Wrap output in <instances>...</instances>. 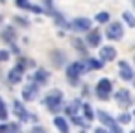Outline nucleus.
Segmentation results:
<instances>
[{"label": "nucleus", "instance_id": "f257e3e1", "mask_svg": "<svg viewBox=\"0 0 135 133\" xmlns=\"http://www.w3.org/2000/svg\"><path fill=\"white\" fill-rule=\"evenodd\" d=\"M61 102H63V92H59V91H52L50 94L45 96V104L50 111H57L61 107Z\"/></svg>", "mask_w": 135, "mask_h": 133}, {"label": "nucleus", "instance_id": "f03ea898", "mask_svg": "<svg viewBox=\"0 0 135 133\" xmlns=\"http://www.w3.org/2000/svg\"><path fill=\"white\" fill-rule=\"evenodd\" d=\"M111 91H113V85L107 78H102L98 83H96V96L100 100H107L111 96Z\"/></svg>", "mask_w": 135, "mask_h": 133}, {"label": "nucleus", "instance_id": "7ed1b4c3", "mask_svg": "<svg viewBox=\"0 0 135 133\" xmlns=\"http://www.w3.org/2000/svg\"><path fill=\"white\" fill-rule=\"evenodd\" d=\"M70 28H72V32H76V33H83V32L93 30V22H91L89 19H85V17H78V19H74V21L70 22Z\"/></svg>", "mask_w": 135, "mask_h": 133}, {"label": "nucleus", "instance_id": "20e7f679", "mask_svg": "<svg viewBox=\"0 0 135 133\" xmlns=\"http://www.w3.org/2000/svg\"><path fill=\"white\" fill-rule=\"evenodd\" d=\"M85 70H87L85 63L76 61V63L69 65V68H67V76H69V80H70V81H76V80H78L81 74H85Z\"/></svg>", "mask_w": 135, "mask_h": 133}, {"label": "nucleus", "instance_id": "39448f33", "mask_svg": "<svg viewBox=\"0 0 135 133\" xmlns=\"http://www.w3.org/2000/svg\"><path fill=\"white\" fill-rule=\"evenodd\" d=\"M105 35H107L109 39H113V41L122 39V35H124V28H122V24H120L118 21L111 22V24L107 26V30H105Z\"/></svg>", "mask_w": 135, "mask_h": 133}, {"label": "nucleus", "instance_id": "423d86ee", "mask_svg": "<svg viewBox=\"0 0 135 133\" xmlns=\"http://www.w3.org/2000/svg\"><path fill=\"white\" fill-rule=\"evenodd\" d=\"M118 74H120V78H122L124 81H131V80H133V68H131L129 63H126V61H120V63H118Z\"/></svg>", "mask_w": 135, "mask_h": 133}, {"label": "nucleus", "instance_id": "0eeeda50", "mask_svg": "<svg viewBox=\"0 0 135 133\" xmlns=\"http://www.w3.org/2000/svg\"><path fill=\"white\" fill-rule=\"evenodd\" d=\"M115 98H117V104L120 107H129L131 105V96H129V91H126V89H120L115 94Z\"/></svg>", "mask_w": 135, "mask_h": 133}, {"label": "nucleus", "instance_id": "6e6552de", "mask_svg": "<svg viewBox=\"0 0 135 133\" xmlns=\"http://www.w3.org/2000/svg\"><path fill=\"white\" fill-rule=\"evenodd\" d=\"M37 94H39V89H37V85H35V83H32V85H28V87H24V89H22V98H24L26 102L35 100V98H37Z\"/></svg>", "mask_w": 135, "mask_h": 133}, {"label": "nucleus", "instance_id": "1a4fd4ad", "mask_svg": "<svg viewBox=\"0 0 135 133\" xmlns=\"http://www.w3.org/2000/svg\"><path fill=\"white\" fill-rule=\"evenodd\" d=\"M13 111H15V115H17V116H19L22 122H28V120L32 118V116H30V113L24 109V105H22L21 102H17V100L13 102Z\"/></svg>", "mask_w": 135, "mask_h": 133}, {"label": "nucleus", "instance_id": "9d476101", "mask_svg": "<svg viewBox=\"0 0 135 133\" xmlns=\"http://www.w3.org/2000/svg\"><path fill=\"white\" fill-rule=\"evenodd\" d=\"M100 59L102 61H113V59H117L115 46H104V48H100Z\"/></svg>", "mask_w": 135, "mask_h": 133}, {"label": "nucleus", "instance_id": "9b49d317", "mask_svg": "<svg viewBox=\"0 0 135 133\" xmlns=\"http://www.w3.org/2000/svg\"><path fill=\"white\" fill-rule=\"evenodd\" d=\"M22 67H24V65L19 63L17 67H13V68L9 70V76H8V78H9L11 83H21V80H22Z\"/></svg>", "mask_w": 135, "mask_h": 133}, {"label": "nucleus", "instance_id": "f8f14e48", "mask_svg": "<svg viewBox=\"0 0 135 133\" xmlns=\"http://www.w3.org/2000/svg\"><path fill=\"white\" fill-rule=\"evenodd\" d=\"M87 45L91 48H96L100 45V32L98 30H89L87 32Z\"/></svg>", "mask_w": 135, "mask_h": 133}, {"label": "nucleus", "instance_id": "ddd939ff", "mask_svg": "<svg viewBox=\"0 0 135 133\" xmlns=\"http://www.w3.org/2000/svg\"><path fill=\"white\" fill-rule=\"evenodd\" d=\"M96 115H98V118L102 120V124H104L105 127H109V129H115V127H117V122L109 116V113H105V111H98Z\"/></svg>", "mask_w": 135, "mask_h": 133}, {"label": "nucleus", "instance_id": "4468645a", "mask_svg": "<svg viewBox=\"0 0 135 133\" xmlns=\"http://www.w3.org/2000/svg\"><path fill=\"white\" fill-rule=\"evenodd\" d=\"M15 4H17L21 9H28V11H33V13H41V11H43L41 8L33 6L32 2H28V0H15Z\"/></svg>", "mask_w": 135, "mask_h": 133}, {"label": "nucleus", "instance_id": "2eb2a0df", "mask_svg": "<svg viewBox=\"0 0 135 133\" xmlns=\"http://www.w3.org/2000/svg\"><path fill=\"white\" fill-rule=\"evenodd\" d=\"M54 126L59 129V133H69V124L63 116H56L54 118Z\"/></svg>", "mask_w": 135, "mask_h": 133}, {"label": "nucleus", "instance_id": "dca6fc26", "mask_svg": "<svg viewBox=\"0 0 135 133\" xmlns=\"http://www.w3.org/2000/svg\"><path fill=\"white\" fill-rule=\"evenodd\" d=\"M102 65H104V61H102V59L98 61V59H94V57H89V59L85 61V67H87V68H100Z\"/></svg>", "mask_w": 135, "mask_h": 133}, {"label": "nucleus", "instance_id": "f3484780", "mask_svg": "<svg viewBox=\"0 0 135 133\" xmlns=\"http://www.w3.org/2000/svg\"><path fill=\"white\" fill-rule=\"evenodd\" d=\"M122 17H124V21L128 22V26L135 28V15H133V13H129V11H124V13H122Z\"/></svg>", "mask_w": 135, "mask_h": 133}, {"label": "nucleus", "instance_id": "a211bd4d", "mask_svg": "<svg viewBox=\"0 0 135 133\" xmlns=\"http://www.w3.org/2000/svg\"><path fill=\"white\" fill-rule=\"evenodd\" d=\"M35 80H37L39 83L46 81V80H48V72H46V70H43V68H39V70L35 72Z\"/></svg>", "mask_w": 135, "mask_h": 133}, {"label": "nucleus", "instance_id": "6ab92c4d", "mask_svg": "<svg viewBox=\"0 0 135 133\" xmlns=\"http://www.w3.org/2000/svg\"><path fill=\"white\" fill-rule=\"evenodd\" d=\"M81 107H83V113H85V118H87V120L91 122V120L94 118V115H93V107H91L89 104H83Z\"/></svg>", "mask_w": 135, "mask_h": 133}, {"label": "nucleus", "instance_id": "aec40b11", "mask_svg": "<svg viewBox=\"0 0 135 133\" xmlns=\"http://www.w3.org/2000/svg\"><path fill=\"white\" fill-rule=\"evenodd\" d=\"M2 37L8 39V41H13V39H15V30H13V28H6L4 33H2Z\"/></svg>", "mask_w": 135, "mask_h": 133}, {"label": "nucleus", "instance_id": "412c9836", "mask_svg": "<svg viewBox=\"0 0 135 133\" xmlns=\"http://www.w3.org/2000/svg\"><path fill=\"white\" fill-rule=\"evenodd\" d=\"M6 118H8V109H6L4 100L0 98V120H6Z\"/></svg>", "mask_w": 135, "mask_h": 133}, {"label": "nucleus", "instance_id": "4be33fe9", "mask_svg": "<svg viewBox=\"0 0 135 133\" xmlns=\"http://www.w3.org/2000/svg\"><path fill=\"white\" fill-rule=\"evenodd\" d=\"M96 21H98V22H109V13H107V11H100V13L96 15Z\"/></svg>", "mask_w": 135, "mask_h": 133}, {"label": "nucleus", "instance_id": "5701e85b", "mask_svg": "<svg viewBox=\"0 0 135 133\" xmlns=\"http://www.w3.org/2000/svg\"><path fill=\"white\" fill-rule=\"evenodd\" d=\"M129 120H131V115H128V113H122L118 116V122L120 124H129Z\"/></svg>", "mask_w": 135, "mask_h": 133}, {"label": "nucleus", "instance_id": "b1692460", "mask_svg": "<svg viewBox=\"0 0 135 133\" xmlns=\"http://www.w3.org/2000/svg\"><path fill=\"white\" fill-rule=\"evenodd\" d=\"M80 107H81V105H80V102H78V100H76V102H72V105H70V107H69V113H70V115H72V113H76V111H78V109H80Z\"/></svg>", "mask_w": 135, "mask_h": 133}, {"label": "nucleus", "instance_id": "393cba45", "mask_svg": "<svg viewBox=\"0 0 135 133\" xmlns=\"http://www.w3.org/2000/svg\"><path fill=\"white\" fill-rule=\"evenodd\" d=\"M9 59V52L8 50H0V61H8Z\"/></svg>", "mask_w": 135, "mask_h": 133}, {"label": "nucleus", "instance_id": "a878e982", "mask_svg": "<svg viewBox=\"0 0 135 133\" xmlns=\"http://www.w3.org/2000/svg\"><path fill=\"white\" fill-rule=\"evenodd\" d=\"M94 133H109V131H107V127H98Z\"/></svg>", "mask_w": 135, "mask_h": 133}, {"label": "nucleus", "instance_id": "bb28decb", "mask_svg": "<svg viewBox=\"0 0 135 133\" xmlns=\"http://www.w3.org/2000/svg\"><path fill=\"white\" fill-rule=\"evenodd\" d=\"M111 133H122V131H120V127H118V126H117V127H115V129H111Z\"/></svg>", "mask_w": 135, "mask_h": 133}, {"label": "nucleus", "instance_id": "cd10ccee", "mask_svg": "<svg viewBox=\"0 0 135 133\" xmlns=\"http://www.w3.org/2000/svg\"><path fill=\"white\" fill-rule=\"evenodd\" d=\"M33 133H46V131H43V129H39V127H37V129H33Z\"/></svg>", "mask_w": 135, "mask_h": 133}, {"label": "nucleus", "instance_id": "c85d7f7f", "mask_svg": "<svg viewBox=\"0 0 135 133\" xmlns=\"http://www.w3.org/2000/svg\"><path fill=\"white\" fill-rule=\"evenodd\" d=\"M131 81H133V85H135V74H133V80H131Z\"/></svg>", "mask_w": 135, "mask_h": 133}, {"label": "nucleus", "instance_id": "c756f323", "mask_svg": "<svg viewBox=\"0 0 135 133\" xmlns=\"http://www.w3.org/2000/svg\"><path fill=\"white\" fill-rule=\"evenodd\" d=\"M131 133H135V129H133V131H131Z\"/></svg>", "mask_w": 135, "mask_h": 133}, {"label": "nucleus", "instance_id": "7c9ffc66", "mask_svg": "<svg viewBox=\"0 0 135 133\" xmlns=\"http://www.w3.org/2000/svg\"><path fill=\"white\" fill-rule=\"evenodd\" d=\"M0 2H4V0H0Z\"/></svg>", "mask_w": 135, "mask_h": 133}]
</instances>
